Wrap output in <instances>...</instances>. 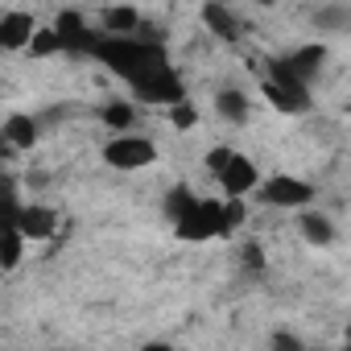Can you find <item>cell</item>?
Masks as SVG:
<instances>
[{
	"label": "cell",
	"instance_id": "obj_1",
	"mask_svg": "<svg viewBox=\"0 0 351 351\" xmlns=\"http://www.w3.org/2000/svg\"><path fill=\"white\" fill-rule=\"evenodd\" d=\"M95 58H99L116 79H124L128 87H136V83H145V79L169 71L165 46L153 42V38H141V34H136V38H104L99 50H95Z\"/></svg>",
	"mask_w": 351,
	"mask_h": 351
},
{
	"label": "cell",
	"instance_id": "obj_2",
	"mask_svg": "<svg viewBox=\"0 0 351 351\" xmlns=\"http://www.w3.org/2000/svg\"><path fill=\"white\" fill-rule=\"evenodd\" d=\"M261 95H265L277 112H285V116H306V112L314 108L310 87L285 66V58H269V62H265V71H261Z\"/></svg>",
	"mask_w": 351,
	"mask_h": 351
},
{
	"label": "cell",
	"instance_id": "obj_3",
	"mask_svg": "<svg viewBox=\"0 0 351 351\" xmlns=\"http://www.w3.org/2000/svg\"><path fill=\"white\" fill-rule=\"evenodd\" d=\"M207 169L219 178V186H223L228 199H244V195L261 191V169H256V161L244 157V153H236V149H228V145H219V149L207 153Z\"/></svg>",
	"mask_w": 351,
	"mask_h": 351
},
{
	"label": "cell",
	"instance_id": "obj_4",
	"mask_svg": "<svg viewBox=\"0 0 351 351\" xmlns=\"http://www.w3.org/2000/svg\"><path fill=\"white\" fill-rule=\"evenodd\" d=\"M104 161L120 173H132V169H145L157 161V145L141 132H124V136H112L104 145Z\"/></svg>",
	"mask_w": 351,
	"mask_h": 351
},
{
	"label": "cell",
	"instance_id": "obj_5",
	"mask_svg": "<svg viewBox=\"0 0 351 351\" xmlns=\"http://www.w3.org/2000/svg\"><path fill=\"white\" fill-rule=\"evenodd\" d=\"M173 232H178V240H186V244H207L215 236H228V228H223V199H203L182 223H173Z\"/></svg>",
	"mask_w": 351,
	"mask_h": 351
},
{
	"label": "cell",
	"instance_id": "obj_6",
	"mask_svg": "<svg viewBox=\"0 0 351 351\" xmlns=\"http://www.w3.org/2000/svg\"><path fill=\"white\" fill-rule=\"evenodd\" d=\"M261 199L269 207H285V211H298L314 199V186L306 178H293V173H273V178L261 182Z\"/></svg>",
	"mask_w": 351,
	"mask_h": 351
},
{
	"label": "cell",
	"instance_id": "obj_7",
	"mask_svg": "<svg viewBox=\"0 0 351 351\" xmlns=\"http://www.w3.org/2000/svg\"><path fill=\"white\" fill-rule=\"evenodd\" d=\"M132 95L141 99V104H165V108H178V104H186V87H182V75L178 71H161V75H153V79H145V83H136L132 87Z\"/></svg>",
	"mask_w": 351,
	"mask_h": 351
},
{
	"label": "cell",
	"instance_id": "obj_8",
	"mask_svg": "<svg viewBox=\"0 0 351 351\" xmlns=\"http://www.w3.org/2000/svg\"><path fill=\"white\" fill-rule=\"evenodd\" d=\"M9 223H17L29 244H42V240H54L58 236V211H50L46 203H25L17 211V219H9Z\"/></svg>",
	"mask_w": 351,
	"mask_h": 351
},
{
	"label": "cell",
	"instance_id": "obj_9",
	"mask_svg": "<svg viewBox=\"0 0 351 351\" xmlns=\"http://www.w3.org/2000/svg\"><path fill=\"white\" fill-rule=\"evenodd\" d=\"M38 38V25H34V13L25 9H9L0 13V46L5 50H29Z\"/></svg>",
	"mask_w": 351,
	"mask_h": 351
},
{
	"label": "cell",
	"instance_id": "obj_10",
	"mask_svg": "<svg viewBox=\"0 0 351 351\" xmlns=\"http://www.w3.org/2000/svg\"><path fill=\"white\" fill-rule=\"evenodd\" d=\"M42 136V120L38 116H25V112H13L5 120V128H0V141H5V153L13 149H34Z\"/></svg>",
	"mask_w": 351,
	"mask_h": 351
},
{
	"label": "cell",
	"instance_id": "obj_11",
	"mask_svg": "<svg viewBox=\"0 0 351 351\" xmlns=\"http://www.w3.org/2000/svg\"><path fill=\"white\" fill-rule=\"evenodd\" d=\"M99 25H104V38H136V34L145 29L141 13H136L132 5H108V9L99 13Z\"/></svg>",
	"mask_w": 351,
	"mask_h": 351
},
{
	"label": "cell",
	"instance_id": "obj_12",
	"mask_svg": "<svg viewBox=\"0 0 351 351\" xmlns=\"http://www.w3.org/2000/svg\"><path fill=\"white\" fill-rule=\"evenodd\" d=\"M322 62H326V46H318V42H314V46H298V50H293V54L285 58V66H289V71H293V75H298V79H302L306 87H310V83L318 79Z\"/></svg>",
	"mask_w": 351,
	"mask_h": 351
},
{
	"label": "cell",
	"instance_id": "obj_13",
	"mask_svg": "<svg viewBox=\"0 0 351 351\" xmlns=\"http://www.w3.org/2000/svg\"><path fill=\"white\" fill-rule=\"evenodd\" d=\"M203 21H207V29H211L215 38H223V42H236V38H240V17H236L228 5H203Z\"/></svg>",
	"mask_w": 351,
	"mask_h": 351
},
{
	"label": "cell",
	"instance_id": "obj_14",
	"mask_svg": "<svg viewBox=\"0 0 351 351\" xmlns=\"http://www.w3.org/2000/svg\"><path fill=\"white\" fill-rule=\"evenodd\" d=\"M298 232H302L314 248H330V244H335V223H330L326 215H318V211H302V215H298Z\"/></svg>",
	"mask_w": 351,
	"mask_h": 351
},
{
	"label": "cell",
	"instance_id": "obj_15",
	"mask_svg": "<svg viewBox=\"0 0 351 351\" xmlns=\"http://www.w3.org/2000/svg\"><path fill=\"white\" fill-rule=\"evenodd\" d=\"M310 21L322 34H347L351 29V5H322V9L310 13Z\"/></svg>",
	"mask_w": 351,
	"mask_h": 351
},
{
	"label": "cell",
	"instance_id": "obj_16",
	"mask_svg": "<svg viewBox=\"0 0 351 351\" xmlns=\"http://www.w3.org/2000/svg\"><path fill=\"white\" fill-rule=\"evenodd\" d=\"M248 95L240 91V87H223L219 95H215V112L223 116V120H232V124H244L248 120Z\"/></svg>",
	"mask_w": 351,
	"mask_h": 351
},
{
	"label": "cell",
	"instance_id": "obj_17",
	"mask_svg": "<svg viewBox=\"0 0 351 351\" xmlns=\"http://www.w3.org/2000/svg\"><path fill=\"white\" fill-rule=\"evenodd\" d=\"M104 124L116 132V136H124V132H132V124H136V108H132V99H112V104H104Z\"/></svg>",
	"mask_w": 351,
	"mask_h": 351
},
{
	"label": "cell",
	"instance_id": "obj_18",
	"mask_svg": "<svg viewBox=\"0 0 351 351\" xmlns=\"http://www.w3.org/2000/svg\"><path fill=\"white\" fill-rule=\"evenodd\" d=\"M199 203H203V199H199L191 186H173V191L165 195V215H169V223H182Z\"/></svg>",
	"mask_w": 351,
	"mask_h": 351
},
{
	"label": "cell",
	"instance_id": "obj_19",
	"mask_svg": "<svg viewBox=\"0 0 351 351\" xmlns=\"http://www.w3.org/2000/svg\"><path fill=\"white\" fill-rule=\"evenodd\" d=\"M66 50V42H62V34L50 25V29H38V38H34V46H29V54L34 58H54V54H62Z\"/></svg>",
	"mask_w": 351,
	"mask_h": 351
},
{
	"label": "cell",
	"instance_id": "obj_20",
	"mask_svg": "<svg viewBox=\"0 0 351 351\" xmlns=\"http://www.w3.org/2000/svg\"><path fill=\"white\" fill-rule=\"evenodd\" d=\"M25 236H21V228L17 223H5V269L13 273L17 265H21V256H25Z\"/></svg>",
	"mask_w": 351,
	"mask_h": 351
},
{
	"label": "cell",
	"instance_id": "obj_21",
	"mask_svg": "<svg viewBox=\"0 0 351 351\" xmlns=\"http://www.w3.org/2000/svg\"><path fill=\"white\" fill-rule=\"evenodd\" d=\"M244 219H248L244 199H223V228H228V236H232V232H240V228H244Z\"/></svg>",
	"mask_w": 351,
	"mask_h": 351
},
{
	"label": "cell",
	"instance_id": "obj_22",
	"mask_svg": "<svg viewBox=\"0 0 351 351\" xmlns=\"http://www.w3.org/2000/svg\"><path fill=\"white\" fill-rule=\"evenodd\" d=\"M169 124H173V128H195V124H199L195 104L186 99V104H178V108H169Z\"/></svg>",
	"mask_w": 351,
	"mask_h": 351
},
{
	"label": "cell",
	"instance_id": "obj_23",
	"mask_svg": "<svg viewBox=\"0 0 351 351\" xmlns=\"http://www.w3.org/2000/svg\"><path fill=\"white\" fill-rule=\"evenodd\" d=\"M269 351H306V347H302V339H298L293 330H273Z\"/></svg>",
	"mask_w": 351,
	"mask_h": 351
},
{
	"label": "cell",
	"instance_id": "obj_24",
	"mask_svg": "<svg viewBox=\"0 0 351 351\" xmlns=\"http://www.w3.org/2000/svg\"><path fill=\"white\" fill-rule=\"evenodd\" d=\"M244 261H248V269H265V256H261V244H248V248H244Z\"/></svg>",
	"mask_w": 351,
	"mask_h": 351
},
{
	"label": "cell",
	"instance_id": "obj_25",
	"mask_svg": "<svg viewBox=\"0 0 351 351\" xmlns=\"http://www.w3.org/2000/svg\"><path fill=\"white\" fill-rule=\"evenodd\" d=\"M141 351H173V347H169V343H165V339H153V343H145V347H141Z\"/></svg>",
	"mask_w": 351,
	"mask_h": 351
},
{
	"label": "cell",
	"instance_id": "obj_26",
	"mask_svg": "<svg viewBox=\"0 0 351 351\" xmlns=\"http://www.w3.org/2000/svg\"><path fill=\"white\" fill-rule=\"evenodd\" d=\"M347 347H351V322H347Z\"/></svg>",
	"mask_w": 351,
	"mask_h": 351
},
{
	"label": "cell",
	"instance_id": "obj_27",
	"mask_svg": "<svg viewBox=\"0 0 351 351\" xmlns=\"http://www.w3.org/2000/svg\"><path fill=\"white\" fill-rule=\"evenodd\" d=\"M347 351H351V347H347Z\"/></svg>",
	"mask_w": 351,
	"mask_h": 351
}]
</instances>
